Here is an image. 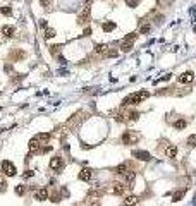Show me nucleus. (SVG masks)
Here are the masks:
<instances>
[{"label":"nucleus","mask_w":196,"mask_h":206,"mask_svg":"<svg viewBox=\"0 0 196 206\" xmlns=\"http://www.w3.org/2000/svg\"><path fill=\"white\" fill-rule=\"evenodd\" d=\"M138 117H139L138 112H129V114H127V119H129V120H136Z\"/></svg>","instance_id":"cd10ccee"},{"label":"nucleus","mask_w":196,"mask_h":206,"mask_svg":"<svg viewBox=\"0 0 196 206\" xmlns=\"http://www.w3.org/2000/svg\"><path fill=\"white\" fill-rule=\"evenodd\" d=\"M150 29H152V28H150V24H143V26H141V34L150 33Z\"/></svg>","instance_id":"c756f323"},{"label":"nucleus","mask_w":196,"mask_h":206,"mask_svg":"<svg viewBox=\"0 0 196 206\" xmlns=\"http://www.w3.org/2000/svg\"><path fill=\"white\" fill-rule=\"evenodd\" d=\"M186 127H188V120H184V119H179L174 122V129H177V131H182Z\"/></svg>","instance_id":"2eb2a0df"},{"label":"nucleus","mask_w":196,"mask_h":206,"mask_svg":"<svg viewBox=\"0 0 196 206\" xmlns=\"http://www.w3.org/2000/svg\"><path fill=\"white\" fill-rule=\"evenodd\" d=\"M165 154H167V158H175V154H177V148H175L174 144L167 146L165 148Z\"/></svg>","instance_id":"4468645a"},{"label":"nucleus","mask_w":196,"mask_h":206,"mask_svg":"<svg viewBox=\"0 0 196 206\" xmlns=\"http://www.w3.org/2000/svg\"><path fill=\"white\" fill-rule=\"evenodd\" d=\"M95 52H96V53H107V52H108V47H107V45H103V43H100V45H96Z\"/></svg>","instance_id":"412c9836"},{"label":"nucleus","mask_w":196,"mask_h":206,"mask_svg":"<svg viewBox=\"0 0 196 206\" xmlns=\"http://www.w3.org/2000/svg\"><path fill=\"white\" fill-rule=\"evenodd\" d=\"M89 33H91V29H89V28H86V29H84V36H89Z\"/></svg>","instance_id":"473e14b6"},{"label":"nucleus","mask_w":196,"mask_h":206,"mask_svg":"<svg viewBox=\"0 0 196 206\" xmlns=\"http://www.w3.org/2000/svg\"><path fill=\"white\" fill-rule=\"evenodd\" d=\"M133 156L138 160H141V162H148V160H152V156H150L148 151H144V150H134L133 151Z\"/></svg>","instance_id":"423d86ee"},{"label":"nucleus","mask_w":196,"mask_h":206,"mask_svg":"<svg viewBox=\"0 0 196 206\" xmlns=\"http://www.w3.org/2000/svg\"><path fill=\"white\" fill-rule=\"evenodd\" d=\"M127 187H129V186L124 184V182H112L110 187H108V192H112V194H115V196H122L126 192Z\"/></svg>","instance_id":"f03ea898"},{"label":"nucleus","mask_w":196,"mask_h":206,"mask_svg":"<svg viewBox=\"0 0 196 206\" xmlns=\"http://www.w3.org/2000/svg\"><path fill=\"white\" fill-rule=\"evenodd\" d=\"M55 36V29L53 28H47L45 29V40H50V38H53Z\"/></svg>","instance_id":"4be33fe9"},{"label":"nucleus","mask_w":196,"mask_h":206,"mask_svg":"<svg viewBox=\"0 0 196 206\" xmlns=\"http://www.w3.org/2000/svg\"><path fill=\"white\" fill-rule=\"evenodd\" d=\"M0 170H2V173L4 175H9V177H14L16 173H17V168H16V165L12 162H2V165H0Z\"/></svg>","instance_id":"7ed1b4c3"},{"label":"nucleus","mask_w":196,"mask_h":206,"mask_svg":"<svg viewBox=\"0 0 196 206\" xmlns=\"http://www.w3.org/2000/svg\"><path fill=\"white\" fill-rule=\"evenodd\" d=\"M64 167H66V163H64L62 156H53V158L50 160V168H52L53 172L59 173L60 170H64Z\"/></svg>","instance_id":"39448f33"},{"label":"nucleus","mask_w":196,"mask_h":206,"mask_svg":"<svg viewBox=\"0 0 196 206\" xmlns=\"http://www.w3.org/2000/svg\"><path fill=\"white\" fill-rule=\"evenodd\" d=\"M89 2H93V0H86V4H89Z\"/></svg>","instance_id":"72a5a7b5"},{"label":"nucleus","mask_w":196,"mask_h":206,"mask_svg":"<svg viewBox=\"0 0 196 206\" xmlns=\"http://www.w3.org/2000/svg\"><path fill=\"white\" fill-rule=\"evenodd\" d=\"M134 204H138L136 196H127V198L124 199V206H134Z\"/></svg>","instance_id":"6ab92c4d"},{"label":"nucleus","mask_w":196,"mask_h":206,"mask_svg":"<svg viewBox=\"0 0 196 206\" xmlns=\"http://www.w3.org/2000/svg\"><path fill=\"white\" fill-rule=\"evenodd\" d=\"M115 22H112V21H108V22H103V24H102V29L105 31V33H110V31H114L115 29Z\"/></svg>","instance_id":"dca6fc26"},{"label":"nucleus","mask_w":196,"mask_h":206,"mask_svg":"<svg viewBox=\"0 0 196 206\" xmlns=\"http://www.w3.org/2000/svg\"><path fill=\"white\" fill-rule=\"evenodd\" d=\"M2 34H4L5 38H12L14 36V33H16V28L14 26H2Z\"/></svg>","instance_id":"9b49d317"},{"label":"nucleus","mask_w":196,"mask_h":206,"mask_svg":"<svg viewBox=\"0 0 196 206\" xmlns=\"http://www.w3.org/2000/svg\"><path fill=\"white\" fill-rule=\"evenodd\" d=\"M150 96L148 91H136V93H131V95H127L126 98L122 100V107H131V105H139L141 101H144V100Z\"/></svg>","instance_id":"f257e3e1"},{"label":"nucleus","mask_w":196,"mask_h":206,"mask_svg":"<svg viewBox=\"0 0 196 206\" xmlns=\"http://www.w3.org/2000/svg\"><path fill=\"white\" fill-rule=\"evenodd\" d=\"M0 12H2L4 16H11L12 14V9L11 7H2V9H0Z\"/></svg>","instance_id":"c85d7f7f"},{"label":"nucleus","mask_w":196,"mask_h":206,"mask_svg":"<svg viewBox=\"0 0 196 206\" xmlns=\"http://www.w3.org/2000/svg\"><path fill=\"white\" fill-rule=\"evenodd\" d=\"M89 12H91V9H89L88 5H86V7L83 9L81 12H79V16H78V22H79V24H84V22L88 21V17H89Z\"/></svg>","instance_id":"9d476101"},{"label":"nucleus","mask_w":196,"mask_h":206,"mask_svg":"<svg viewBox=\"0 0 196 206\" xmlns=\"http://www.w3.org/2000/svg\"><path fill=\"white\" fill-rule=\"evenodd\" d=\"M114 172L119 173V175H126V173L129 172V165H127V163H121V165H117L114 168Z\"/></svg>","instance_id":"f8f14e48"},{"label":"nucleus","mask_w":196,"mask_h":206,"mask_svg":"<svg viewBox=\"0 0 196 206\" xmlns=\"http://www.w3.org/2000/svg\"><path fill=\"white\" fill-rule=\"evenodd\" d=\"M131 48H133V43H129V41H124V43H122V47H121V50H122V52H129Z\"/></svg>","instance_id":"a878e982"},{"label":"nucleus","mask_w":196,"mask_h":206,"mask_svg":"<svg viewBox=\"0 0 196 206\" xmlns=\"http://www.w3.org/2000/svg\"><path fill=\"white\" fill-rule=\"evenodd\" d=\"M50 137H52V134H50V132H41V134H38V136H36V139L41 141V143H45V141H48Z\"/></svg>","instance_id":"aec40b11"},{"label":"nucleus","mask_w":196,"mask_h":206,"mask_svg":"<svg viewBox=\"0 0 196 206\" xmlns=\"http://www.w3.org/2000/svg\"><path fill=\"white\" fill-rule=\"evenodd\" d=\"M124 177H126V184L127 186H133L134 184V179H136V173H134L133 170H129V172H127Z\"/></svg>","instance_id":"a211bd4d"},{"label":"nucleus","mask_w":196,"mask_h":206,"mask_svg":"<svg viewBox=\"0 0 196 206\" xmlns=\"http://www.w3.org/2000/svg\"><path fill=\"white\" fill-rule=\"evenodd\" d=\"M186 191H188V189H179V191H175L174 194H172V199H174V201H181L182 198H184V194H186Z\"/></svg>","instance_id":"f3484780"},{"label":"nucleus","mask_w":196,"mask_h":206,"mask_svg":"<svg viewBox=\"0 0 196 206\" xmlns=\"http://www.w3.org/2000/svg\"><path fill=\"white\" fill-rule=\"evenodd\" d=\"M186 143H188V146L194 148V146H196V134H193V136H189V137H188V141H186Z\"/></svg>","instance_id":"b1692460"},{"label":"nucleus","mask_w":196,"mask_h":206,"mask_svg":"<svg viewBox=\"0 0 196 206\" xmlns=\"http://www.w3.org/2000/svg\"><path fill=\"white\" fill-rule=\"evenodd\" d=\"M88 206H102V204H100V203H98V201H91V203H89Z\"/></svg>","instance_id":"2f4dec72"},{"label":"nucleus","mask_w":196,"mask_h":206,"mask_svg":"<svg viewBox=\"0 0 196 206\" xmlns=\"http://www.w3.org/2000/svg\"><path fill=\"white\" fill-rule=\"evenodd\" d=\"M193 79H194V74H193V70H186V72H182L181 76H179V83H182V84L193 83Z\"/></svg>","instance_id":"0eeeda50"},{"label":"nucleus","mask_w":196,"mask_h":206,"mask_svg":"<svg viewBox=\"0 0 196 206\" xmlns=\"http://www.w3.org/2000/svg\"><path fill=\"white\" fill-rule=\"evenodd\" d=\"M136 38H138V33H129L126 38H124V41H129V43H134V41H136Z\"/></svg>","instance_id":"5701e85b"},{"label":"nucleus","mask_w":196,"mask_h":206,"mask_svg":"<svg viewBox=\"0 0 196 206\" xmlns=\"http://www.w3.org/2000/svg\"><path fill=\"white\" fill-rule=\"evenodd\" d=\"M126 5H127V7H131V9H134V7L139 5V0H126Z\"/></svg>","instance_id":"393cba45"},{"label":"nucleus","mask_w":196,"mask_h":206,"mask_svg":"<svg viewBox=\"0 0 196 206\" xmlns=\"http://www.w3.org/2000/svg\"><path fill=\"white\" fill-rule=\"evenodd\" d=\"M24 192H26V187H24V186H17V187H16V194L24 196Z\"/></svg>","instance_id":"bb28decb"},{"label":"nucleus","mask_w":196,"mask_h":206,"mask_svg":"<svg viewBox=\"0 0 196 206\" xmlns=\"http://www.w3.org/2000/svg\"><path fill=\"white\" fill-rule=\"evenodd\" d=\"M34 175V172H33V170H26V172H24V175H22V177H24V179H31V177H33Z\"/></svg>","instance_id":"7c9ffc66"},{"label":"nucleus","mask_w":196,"mask_h":206,"mask_svg":"<svg viewBox=\"0 0 196 206\" xmlns=\"http://www.w3.org/2000/svg\"><path fill=\"white\" fill-rule=\"evenodd\" d=\"M78 177H79V180H83V182H89L91 177H93V170L91 168H83Z\"/></svg>","instance_id":"1a4fd4ad"},{"label":"nucleus","mask_w":196,"mask_h":206,"mask_svg":"<svg viewBox=\"0 0 196 206\" xmlns=\"http://www.w3.org/2000/svg\"><path fill=\"white\" fill-rule=\"evenodd\" d=\"M34 199H36V201H47L48 199V189H45V187L36 189V191H34Z\"/></svg>","instance_id":"6e6552de"},{"label":"nucleus","mask_w":196,"mask_h":206,"mask_svg":"<svg viewBox=\"0 0 196 206\" xmlns=\"http://www.w3.org/2000/svg\"><path fill=\"white\" fill-rule=\"evenodd\" d=\"M41 146V141H38L36 137H33V139L30 141V153H36L38 150H40Z\"/></svg>","instance_id":"ddd939ff"},{"label":"nucleus","mask_w":196,"mask_h":206,"mask_svg":"<svg viewBox=\"0 0 196 206\" xmlns=\"http://www.w3.org/2000/svg\"><path fill=\"white\" fill-rule=\"evenodd\" d=\"M138 139H139V136H138L136 132H133V131H126V132L122 134L121 141L124 144H127V146H131V144H136Z\"/></svg>","instance_id":"20e7f679"}]
</instances>
